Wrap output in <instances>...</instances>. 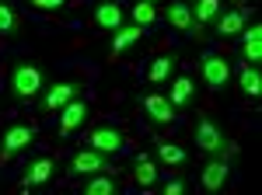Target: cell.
Segmentation results:
<instances>
[{"label":"cell","instance_id":"6da1fadb","mask_svg":"<svg viewBox=\"0 0 262 195\" xmlns=\"http://www.w3.org/2000/svg\"><path fill=\"white\" fill-rule=\"evenodd\" d=\"M46 84H49V80H46V70H42L35 59H14L11 70H7V98H11L14 105L35 101Z\"/></svg>","mask_w":262,"mask_h":195},{"label":"cell","instance_id":"7a4b0ae2","mask_svg":"<svg viewBox=\"0 0 262 195\" xmlns=\"http://www.w3.org/2000/svg\"><path fill=\"white\" fill-rule=\"evenodd\" d=\"M84 91V84L77 77H63V80H53V84H46L42 87V94L35 98L39 101V112L46 115H53V112H60L67 101H74V98Z\"/></svg>","mask_w":262,"mask_h":195},{"label":"cell","instance_id":"3957f363","mask_svg":"<svg viewBox=\"0 0 262 195\" xmlns=\"http://www.w3.org/2000/svg\"><path fill=\"white\" fill-rule=\"evenodd\" d=\"M200 77L210 91H227L231 87V59L221 56V53H203Z\"/></svg>","mask_w":262,"mask_h":195},{"label":"cell","instance_id":"277c9868","mask_svg":"<svg viewBox=\"0 0 262 195\" xmlns=\"http://www.w3.org/2000/svg\"><path fill=\"white\" fill-rule=\"evenodd\" d=\"M98 171H116V160L112 154H101L95 147H84L77 154L70 157V175H98Z\"/></svg>","mask_w":262,"mask_h":195},{"label":"cell","instance_id":"5b68a950","mask_svg":"<svg viewBox=\"0 0 262 195\" xmlns=\"http://www.w3.org/2000/svg\"><path fill=\"white\" fill-rule=\"evenodd\" d=\"M196 147H200L203 154H210V157H213V154H227V150H231L227 133H224L213 118H206V115L196 122Z\"/></svg>","mask_w":262,"mask_h":195},{"label":"cell","instance_id":"8992f818","mask_svg":"<svg viewBox=\"0 0 262 195\" xmlns=\"http://www.w3.org/2000/svg\"><path fill=\"white\" fill-rule=\"evenodd\" d=\"M35 126L32 122H11L4 133H0V157H14L18 150H25V147H32L35 143Z\"/></svg>","mask_w":262,"mask_h":195},{"label":"cell","instance_id":"52a82bcc","mask_svg":"<svg viewBox=\"0 0 262 195\" xmlns=\"http://www.w3.org/2000/svg\"><path fill=\"white\" fill-rule=\"evenodd\" d=\"M88 147L116 157V154L126 150V133H122L119 126H112V122H101V126H95V129L88 133Z\"/></svg>","mask_w":262,"mask_h":195},{"label":"cell","instance_id":"ba28073f","mask_svg":"<svg viewBox=\"0 0 262 195\" xmlns=\"http://www.w3.org/2000/svg\"><path fill=\"white\" fill-rule=\"evenodd\" d=\"M60 136H70V133H77L84 122H88V115H91V105H88V98H74V101H67L60 112Z\"/></svg>","mask_w":262,"mask_h":195},{"label":"cell","instance_id":"9c48e42d","mask_svg":"<svg viewBox=\"0 0 262 195\" xmlns=\"http://www.w3.org/2000/svg\"><path fill=\"white\" fill-rule=\"evenodd\" d=\"M227 178H231V164H227V157H224V154H213L206 164H203L200 181H203L206 192H221L224 185H227Z\"/></svg>","mask_w":262,"mask_h":195},{"label":"cell","instance_id":"30bf717a","mask_svg":"<svg viewBox=\"0 0 262 195\" xmlns=\"http://www.w3.org/2000/svg\"><path fill=\"white\" fill-rule=\"evenodd\" d=\"M213 25V32L221 35V39H231V35H238L245 25H248V11L245 7H234V11H221L217 18L210 21Z\"/></svg>","mask_w":262,"mask_h":195},{"label":"cell","instance_id":"8fae6325","mask_svg":"<svg viewBox=\"0 0 262 195\" xmlns=\"http://www.w3.org/2000/svg\"><path fill=\"white\" fill-rule=\"evenodd\" d=\"M164 21H168V28H175V32H182V35H192V32H196L192 7H189L185 0H171L168 11H164Z\"/></svg>","mask_w":262,"mask_h":195},{"label":"cell","instance_id":"7c38bea8","mask_svg":"<svg viewBox=\"0 0 262 195\" xmlns=\"http://www.w3.org/2000/svg\"><path fill=\"white\" fill-rule=\"evenodd\" d=\"M140 108L147 112V118H150L154 126H168V122L175 118V108H171V101H168L164 94H143Z\"/></svg>","mask_w":262,"mask_h":195},{"label":"cell","instance_id":"4fadbf2b","mask_svg":"<svg viewBox=\"0 0 262 195\" xmlns=\"http://www.w3.org/2000/svg\"><path fill=\"white\" fill-rule=\"evenodd\" d=\"M91 18H95V25H98V28L116 32V28H122V21H126V11H122L116 0H101V4H95Z\"/></svg>","mask_w":262,"mask_h":195},{"label":"cell","instance_id":"5bb4252c","mask_svg":"<svg viewBox=\"0 0 262 195\" xmlns=\"http://www.w3.org/2000/svg\"><path fill=\"white\" fill-rule=\"evenodd\" d=\"M242 56H245V63H252V66H259V63H262V25H259V21H252V28H245Z\"/></svg>","mask_w":262,"mask_h":195},{"label":"cell","instance_id":"9a60e30c","mask_svg":"<svg viewBox=\"0 0 262 195\" xmlns=\"http://www.w3.org/2000/svg\"><path fill=\"white\" fill-rule=\"evenodd\" d=\"M53 160L49 157H35L28 167H25V175H21V188H32V185H46L49 178H53Z\"/></svg>","mask_w":262,"mask_h":195},{"label":"cell","instance_id":"2e32d148","mask_svg":"<svg viewBox=\"0 0 262 195\" xmlns=\"http://www.w3.org/2000/svg\"><path fill=\"white\" fill-rule=\"evenodd\" d=\"M192 98H196V80L192 77H171V91H168L171 108H189Z\"/></svg>","mask_w":262,"mask_h":195},{"label":"cell","instance_id":"e0dca14e","mask_svg":"<svg viewBox=\"0 0 262 195\" xmlns=\"http://www.w3.org/2000/svg\"><path fill=\"white\" fill-rule=\"evenodd\" d=\"M81 188L84 195H119V181L112 178V171H98V175H88Z\"/></svg>","mask_w":262,"mask_h":195},{"label":"cell","instance_id":"ac0fdd59","mask_svg":"<svg viewBox=\"0 0 262 195\" xmlns=\"http://www.w3.org/2000/svg\"><path fill=\"white\" fill-rule=\"evenodd\" d=\"M238 87H242L245 98H259L262 94V70L252 66V63H245L242 70H238Z\"/></svg>","mask_w":262,"mask_h":195},{"label":"cell","instance_id":"d6986e66","mask_svg":"<svg viewBox=\"0 0 262 195\" xmlns=\"http://www.w3.org/2000/svg\"><path fill=\"white\" fill-rule=\"evenodd\" d=\"M133 178H137V185L140 188H150V185H158V164H154V157L140 154L133 160Z\"/></svg>","mask_w":262,"mask_h":195},{"label":"cell","instance_id":"ffe728a7","mask_svg":"<svg viewBox=\"0 0 262 195\" xmlns=\"http://www.w3.org/2000/svg\"><path fill=\"white\" fill-rule=\"evenodd\" d=\"M21 11L14 7V4H7V0H0V35L4 39H11V35H18L21 32Z\"/></svg>","mask_w":262,"mask_h":195},{"label":"cell","instance_id":"44dd1931","mask_svg":"<svg viewBox=\"0 0 262 195\" xmlns=\"http://www.w3.org/2000/svg\"><path fill=\"white\" fill-rule=\"evenodd\" d=\"M175 66H179V59L171 56V53H168V56H158L150 63V70H147V80H150V84H164V80L175 77Z\"/></svg>","mask_w":262,"mask_h":195},{"label":"cell","instance_id":"7402d4cb","mask_svg":"<svg viewBox=\"0 0 262 195\" xmlns=\"http://www.w3.org/2000/svg\"><path fill=\"white\" fill-rule=\"evenodd\" d=\"M129 18H133V25H140V28H150V25L158 21V7H154V0H137V4L129 7Z\"/></svg>","mask_w":262,"mask_h":195},{"label":"cell","instance_id":"603a6c76","mask_svg":"<svg viewBox=\"0 0 262 195\" xmlns=\"http://www.w3.org/2000/svg\"><path fill=\"white\" fill-rule=\"evenodd\" d=\"M143 35V28L140 25H122V28H116L112 32V53H122V49H129L133 42Z\"/></svg>","mask_w":262,"mask_h":195},{"label":"cell","instance_id":"cb8c5ba5","mask_svg":"<svg viewBox=\"0 0 262 195\" xmlns=\"http://www.w3.org/2000/svg\"><path fill=\"white\" fill-rule=\"evenodd\" d=\"M224 11V0H196L192 4V21L196 25H210Z\"/></svg>","mask_w":262,"mask_h":195},{"label":"cell","instance_id":"d4e9b609","mask_svg":"<svg viewBox=\"0 0 262 195\" xmlns=\"http://www.w3.org/2000/svg\"><path fill=\"white\" fill-rule=\"evenodd\" d=\"M154 154H158V160H161V164H168V167L185 164V150H182V147H175V143H168V139H161V143H158V150H154Z\"/></svg>","mask_w":262,"mask_h":195},{"label":"cell","instance_id":"484cf974","mask_svg":"<svg viewBox=\"0 0 262 195\" xmlns=\"http://www.w3.org/2000/svg\"><path fill=\"white\" fill-rule=\"evenodd\" d=\"M32 7H39V11H56V7H63L67 0H28Z\"/></svg>","mask_w":262,"mask_h":195},{"label":"cell","instance_id":"4316f807","mask_svg":"<svg viewBox=\"0 0 262 195\" xmlns=\"http://www.w3.org/2000/svg\"><path fill=\"white\" fill-rule=\"evenodd\" d=\"M182 192H185V181H182V178H175V181L164 185V195H182Z\"/></svg>","mask_w":262,"mask_h":195}]
</instances>
